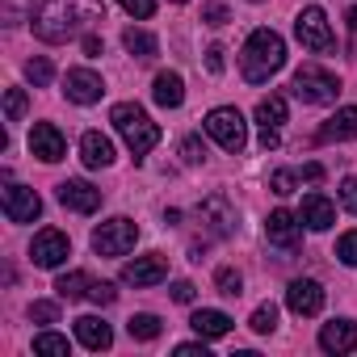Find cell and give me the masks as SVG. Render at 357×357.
Listing matches in <instances>:
<instances>
[{"label": "cell", "instance_id": "cell-25", "mask_svg": "<svg viewBox=\"0 0 357 357\" xmlns=\"http://www.w3.org/2000/svg\"><path fill=\"white\" fill-rule=\"evenodd\" d=\"M89 290H93V278L89 273H63L59 282H55V294L59 298H68V303H76V298H89Z\"/></svg>", "mask_w": 357, "mask_h": 357}, {"label": "cell", "instance_id": "cell-46", "mask_svg": "<svg viewBox=\"0 0 357 357\" xmlns=\"http://www.w3.org/2000/svg\"><path fill=\"white\" fill-rule=\"evenodd\" d=\"M176 5H185V0H176Z\"/></svg>", "mask_w": 357, "mask_h": 357}, {"label": "cell", "instance_id": "cell-35", "mask_svg": "<svg viewBox=\"0 0 357 357\" xmlns=\"http://www.w3.org/2000/svg\"><path fill=\"white\" fill-rule=\"evenodd\" d=\"M30 319L34 324H55L59 319V307L55 303H30Z\"/></svg>", "mask_w": 357, "mask_h": 357}, {"label": "cell", "instance_id": "cell-19", "mask_svg": "<svg viewBox=\"0 0 357 357\" xmlns=\"http://www.w3.org/2000/svg\"><path fill=\"white\" fill-rule=\"evenodd\" d=\"M298 219H303L311 231H328V227L336 223V206H332L324 194H307V198H303V211H298Z\"/></svg>", "mask_w": 357, "mask_h": 357}, {"label": "cell", "instance_id": "cell-38", "mask_svg": "<svg viewBox=\"0 0 357 357\" xmlns=\"http://www.w3.org/2000/svg\"><path fill=\"white\" fill-rule=\"evenodd\" d=\"M181 155H185V164H202V155H206L202 139H194V135H190V139L181 143Z\"/></svg>", "mask_w": 357, "mask_h": 357}, {"label": "cell", "instance_id": "cell-29", "mask_svg": "<svg viewBox=\"0 0 357 357\" xmlns=\"http://www.w3.org/2000/svg\"><path fill=\"white\" fill-rule=\"evenodd\" d=\"M252 332H261V336H269L273 328H278V307L273 303H261L257 311H252V324H248Z\"/></svg>", "mask_w": 357, "mask_h": 357}, {"label": "cell", "instance_id": "cell-2", "mask_svg": "<svg viewBox=\"0 0 357 357\" xmlns=\"http://www.w3.org/2000/svg\"><path fill=\"white\" fill-rule=\"evenodd\" d=\"M286 63V43L282 34L273 30H252L244 51H240V68H244V80L248 84H265L269 76H278Z\"/></svg>", "mask_w": 357, "mask_h": 357}, {"label": "cell", "instance_id": "cell-17", "mask_svg": "<svg viewBox=\"0 0 357 357\" xmlns=\"http://www.w3.org/2000/svg\"><path fill=\"white\" fill-rule=\"evenodd\" d=\"M59 202H63L68 211H76V215H93V211L101 206V190L89 185V181H63V185H59Z\"/></svg>", "mask_w": 357, "mask_h": 357}, {"label": "cell", "instance_id": "cell-12", "mask_svg": "<svg viewBox=\"0 0 357 357\" xmlns=\"http://www.w3.org/2000/svg\"><path fill=\"white\" fill-rule=\"evenodd\" d=\"M63 93H68V101H76V105H93V101H101L105 84H101L97 72H89V68H72V72L63 76Z\"/></svg>", "mask_w": 357, "mask_h": 357}, {"label": "cell", "instance_id": "cell-34", "mask_svg": "<svg viewBox=\"0 0 357 357\" xmlns=\"http://www.w3.org/2000/svg\"><path fill=\"white\" fill-rule=\"evenodd\" d=\"M269 190H273V194H282V198H286V194H294V172H290V168H278V172L269 176Z\"/></svg>", "mask_w": 357, "mask_h": 357}, {"label": "cell", "instance_id": "cell-33", "mask_svg": "<svg viewBox=\"0 0 357 357\" xmlns=\"http://www.w3.org/2000/svg\"><path fill=\"white\" fill-rule=\"evenodd\" d=\"M336 257H340L344 265H357V231H344V236L336 240Z\"/></svg>", "mask_w": 357, "mask_h": 357}, {"label": "cell", "instance_id": "cell-7", "mask_svg": "<svg viewBox=\"0 0 357 357\" xmlns=\"http://www.w3.org/2000/svg\"><path fill=\"white\" fill-rule=\"evenodd\" d=\"M294 38L307 47V51H332L336 47V38H332V30H328V17H324V9H303L298 17H294Z\"/></svg>", "mask_w": 357, "mask_h": 357}, {"label": "cell", "instance_id": "cell-26", "mask_svg": "<svg viewBox=\"0 0 357 357\" xmlns=\"http://www.w3.org/2000/svg\"><path fill=\"white\" fill-rule=\"evenodd\" d=\"M122 47H126L135 59H155V51H160V43H155L147 30H126V34H122Z\"/></svg>", "mask_w": 357, "mask_h": 357}, {"label": "cell", "instance_id": "cell-18", "mask_svg": "<svg viewBox=\"0 0 357 357\" xmlns=\"http://www.w3.org/2000/svg\"><path fill=\"white\" fill-rule=\"evenodd\" d=\"M319 349L324 353H353L357 349V324L349 319H332L319 328Z\"/></svg>", "mask_w": 357, "mask_h": 357}, {"label": "cell", "instance_id": "cell-32", "mask_svg": "<svg viewBox=\"0 0 357 357\" xmlns=\"http://www.w3.org/2000/svg\"><path fill=\"white\" fill-rule=\"evenodd\" d=\"M26 76H30V84H38V89L51 84V59H43V55L30 59V63H26Z\"/></svg>", "mask_w": 357, "mask_h": 357}, {"label": "cell", "instance_id": "cell-27", "mask_svg": "<svg viewBox=\"0 0 357 357\" xmlns=\"http://www.w3.org/2000/svg\"><path fill=\"white\" fill-rule=\"evenodd\" d=\"M126 332H130L135 340H155V336L164 332V324H160L155 315H147V311H139V315H130V319H126Z\"/></svg>", "mask_w": 357, "mask_h": 357}, {"label": "cell", "instance_id": "cell-42", "mask_svg": "<svg viewBox=\"0 0 357 357\" xmlns=\"http://www.w3.org/2000/svg\"><path fill=\"white\" fill-rule=\"evenodd\" d=\"M101 51H105V43H101L97 34H84V55H89V59H97Z\"/></svg>", "mask_w": 357, "mask_h": 357}, {"label": "cell", "instance_id": "cell-36", "mask_svg": "<svg viewBox=\"0 0 357 357\" xmlns=\"http://www.w3.org/2000/svg\"><path fill=\"white\" fill-rule=\"evenodd\" d=\"M89 298H93L97 307H109V303L118 298V290H114L109 282H93V290H89Z\"/></svg>", "mask_w": 357, "mask_h": 357}, {"label": "cell", "instance_id": "cell-14", "mask_svg": "<svg viewBox=\"0 0 357 357\" xmlns=\"http://www.w3.org/2000/svg\"><path fill=\"white\" fill-rule=\"evenodd\" d=\"M38 211H43V202H38L34 190H26V185H5V219H9V223H34Z\"/></svg>", "mask_w": 357, "mask_h": 357}, {"label": "cell", "instance_id": "cell-43", "mask_svg": "<svg viewBox=\"0 0 357 357\" xmlns=\"http://www.w3.org/2000/svg\"><path fill=\"white\" fill-rule=\"evenodd\" d=\"M206 68H211L215 76L223 72V47H211V51H206Z\"/></svg>", "mask_w": 357, "mask_h": 357}, {"label": "cell", "instance_id": "cell-11", "mask_svg": "<svg viewBox=\"0 0 357 357\" xmlns=\"http://www.w3.org/2000/svg\"><path fill=\"white\" fill-rule=\"evenodd\" d=\"M164 278H168V261L160 252H147V257H135V261L122 265V282L126 286H155Z\"/></svg>", "mask_w": 357, "mask_h": 357}, {"label": "cell", "instance_id": "cell-44", "mask_svg": "<svg viewBox=\"0 0 357 357\" xmlns=\"http://www.w3.org/2000/svg\"><path fill=\"white\" fill-rule=\"evenodd\" d=\"M303 176H307V181H319V176H324V164H307Z\"/></svg>", "mask_w": 357, "mask_h": 357}, {"label": "cell", "instance_id": "cell-13", "mask_svg": "<svg viewBox=\"0 0 357 357\" xmlns=\"http://www.w3.org/2000/svg\"><path fill=\"white\" fill-rule=\"evenodd\" d=\"M30 151H34L43 164H55V160H63L68 143H63V135H59L55 122H34V130H30Z\"/></svg>", "mask_w": 357, "mask_h": 357}, {"label": "cell", "instance_id": "cell-15", "mask_svg": "<svg viewBox=\"0 0 357 357\" xmlns=\"http://www.w3.org/2000/svg\"><path fill=\"white\" fill-rule=\"evenodd\" d=\"M298 223H303L298 215H290V211H273V215L265 219V240L278 244V248H286V252H294V248H298V236H303Z\"/></svg>", "mask_w": 357, "mask_h": 357}, {"label": "cell", "instance_id": "cell-45", "mask_svg": "<svg viewBox=\"0 0 357 357\" xmlns=\"http://www.w3.org/2000/svg\"><path fill=\"white\" fill-rule=\"evenodd\" d=\"M349 30H357V9H349Z\"/></svg>", "mask_w": 357, "mask_h": 357}, {"label": "cell", "instance_id": "cell-41", "mask_svg": "<svg viewBox=\"0 0 357 357\" xmlns=\"http://www.w3.org/2000/svg\"><path fill=\"white\" fill-rule=\"evenodd\" d=\"M194 294H198L194 282H176V286H172V298H176V303H194Z\"/></svg>", "mask_w": 357, "mask_h": 357}, {"label": "cell", "instance_id": "cell-39", "mask_svg": "<svg viewBox=\"0 0 357 357\" xmlns=\"http://www.w3.org/2000/svg\"><path fill=\"white\" fill-rule=\"evenodd\" d=\"M122 9H126L130 17H151V13H155V0H122Z\"/></svg>", "mask_w": 357, "mask_h": 357}, {"label": "cell", "instance_id": "cell-37", "mask_svg": "<svg viewBox=\"0 0 357 357\" xmlns=\"http://www.w3.org/2000/svg\"><path fill=\"white\" fill-rule=\"evenodd\" d=\"M340 206L357 215V176H344V185H340Z\"/></svg>", "mask_w": 357, "mask_h": 357}, {"label": "cell", "instance_id": "cell-30", "mask_svg": "<svg viewBox=\"0 0 357 357\" xmlns=\"http://www.w3.org/2000/svg\"><path fill=\"white\" fill-rule=\"evenodd\" d=\"M215 286H219V294H227V298H240V294H244V278H240L236 269H219V273H215Z\"/></svg>", "mask_w": 357, "mask_h": 357}, {"label": "cell", "instance_id": "cell-6", "mask_svg": "<svg viewBox=\"0 0 357 357\" xmlns=\"http://www.w3.org/2000/svg\"><path fill=\"white\" fill-rule=\"evenodd\" d=\"M135 240H139V227L130 219H109L93 231V252L97 257H122L135 248Z\"/></svg>", "mask_w": 357, "mask_h": 357}, {"label": "cell", "instance_id": "cell-16", "mask_svg": "<svg viewBox=\"0 0 357 357\" xmlns=\"http://www.w3.org/2000/svg\"><path fill=\"white\" fill-rule=\"evenodd\" d=\"M286 307H290L294 315H319V311H324V286L311 282V278L290 282V290H286Z\"/></svg>", "mask_w": 357, "mask_h": 357}, {"label": "cell", "instance_id": "cell-20", "mask_svg": "<svg viewBox=\"0 0 357 357\" xmlns=\"http://www.w3.org/2000/svg\"><path fill=\"white\" fill-rule=\"evenodd\" d=\"M76 340H80L84 349L101 353V349H109V344H114V332H109V324H105V319H97V315H80V319H76Z\"/></svg>", "mask_w": 357, "mask_h": 357}, {"label": "cell", "instance_id": "cell-1", "mask_svg": "<svg viewBox=\"0 0 357 357\" xmlns=\"http://www.w3.org/2000/svg\"><path fill=\"white\" fill-rule=\"evenodd\" d=\"M101 17L105 13L97 5H84V0H47L38 9V17H34V34L43 43H68V38H76L84 26L101 22Z\"/></svg>", "mask_w": 357, "mask_h": 357}, {"label": "cell", "instance_id": "cell-24", "mask_svg": "<svg viewBox=\"0 0 357 357\" xmlns=\"http://www.w3.org/2000/svg\"><path fill=\"white\" fill-rule=\"evenodd\" d=\"M190 328H194L202 340H219V336L231 332V315H223V311H194V315H190Z\"/></svg>", "mask_w": 357, "mask_h": 357}, {"label": "cell", "instance_id": "cell-4", "mask_svg": "<svg viewBox=\"0 0 357 357\" xmlns=\"http://www.w3.org/2000/svg\"><path fill=\"white\" fill-rule=\"evenodd\" d=\"M294 97L298 101H307V105H332L336 101V93H340V80L332 76V72H324V68H315V63H303L298 72H294Z\"/></svg>", "mask_w": 357, "mask_h": 357}, {"label": "cell", "instance_id": "cell-3", "mask_svg": "<svg viewBox=\"0 0 357 357\" xmlns=\"http://www.w3.org/2000/svg\"><path fill=\"white\" fill-rule=\"evenodd\" d=\"M109 122H114V130L126 139V147L135 151V160L139 155H147L155 143H160V126L139 109V105H130V101H122V105H114V114H109Z\"/></svg>", "mask_w": 357, "mask_h": 357}, {"label": "cell", "instance_id": "cell-5", "mask_svg": "<svg viewBox=\"0 0 357 357\" xmlns=\"http://www.w3.org/2000/svg\"><path fill=\"white\" fill-rule=\"evenodd\" d=\"M206 135H211L223 151H244V143H248V126H244L240 109H227V105L206 114Z\"/></svg>", "mask_w": 357, "mask_h": 357}, {"label": "cell", "instance_id": "cell-40", "mask_svg": "<svg viewBox=\"0 0 357 357\" xmlns=\"http://www.w3.org/2000/svg\"><path fill=\"white\" fill-rule=\"evenodd\" d=\"M202 22H206V26H223V22H227V9H223V5H206V9H202Z\"/></svg>", "mask_w": 357, "mask_h": 357}, {"label": "cell", "instance_id": "cell-22", "mask_svg": "<svg viewBox=\"0 0 357 357\" xmlns=\"http://www.w3.org/2000/svg\"><path fill=\"white\" fill-rule=\"evenodd\" d=\"M80 160H84L89 168H109V164H114V143H109L101 130H84V139H80Z\"/></svg>", "mask_w": 357, "mask_h": 357}, {"label": "cell", "instance_id": "cell-23", "mask_svg": "<svg viewBox=\"0 0 357 357\" xmlns=\"http://www.w3.org/2000/svg\"><path fill=\"white\" fill-rule=\"evenodd\" d=\"M151 97H155V105L176 109V105L185 101V84H181V76H176V72H160L155 84H151Z\"/></svg>", "mask_w": 357, "mask_h": 357}, {"label": "cell", "instance_id": "cell-9", "mask_svg": "<svg viewBox=\"0 0 357 357\" xmlns=\"http://www.w3.org/2000/svg\"><path fill=\"white\" fill-rule=\"evenodd\" d=\"M198 223L211 231V236H231L236 231V206L223 198V194H211L206 202H198Z\"/></svg>", "mask_w": 357, "mask_h": 357}, {"label": "cell", "instance_id": "cell-28", "mask_svg": "<svg viewBox=\"0 0 357 357\" xmlns=\"http://www.w3.org/2000/svg\"><path fill=\"white\" fill-rule=\"evenodd\" d=\"M34 353L68 357V353H72V344H68V336H59V332H38V336H34Z\"/></svg>", "mask_w": 357, "mask_h": 357}, {"label": "cell", "instance_id": "cell-8", "mask_svg": "<svg viewBox=\"0 0 357 357\" xmlns=\"http://www.w3.org/2000/svg\"><path fill=\"white\" fill-rule=\"evenodd\" d=\"M68 257H72V240H68L63 231H55V227L38 231L34 244H30V261H34L38 269H59Z\"/></svg>", "mask_w": 357, "mask_h": 357}, {"label": "cell", "instance_id": "cell-10", "mask_svg": "<svg viewBox=\"0 0 357 357\" xmlns=\"http://www.w3.org/2000/svg\"><path fill=\"white\" fill-rule=\"evenodd\" d=\"M257 122H261V147L269 151V147H278L282 143V122H286V97H278V93H269L261 105H257Z\"/></svg>", "mask_w": 357, "mask_h": 357}, {"label": "cell", "instance_id": "cell-31", "mask_svg": "<svg viewBox=\"0 0 357 357\" xmlns=\"http://www.w3.org/2000/svg\"><path fill=\"white\" fill-rule=\"evenodd\" d=\"M26 105H30V101H26L22 89H9V93H5V114H9V122H22V118H26Z\"/></svg>", "mask_w": 357, "mask_h": 357}, {"label": "cell", "instance_id": "cell-21", "mask_svg": "<svg viewBox=\"0 0 357 357\" xmlns=\"http://www.w3.org/2000/svg\"><path fill=\"white\" fill-rule=\"evenodd\" d=\"M319 139H324V143H344V139H357V105L336 109V114L319 126Z\"/></svg>", "mask_w": 357, "mask_h": 357}]
</instances>
